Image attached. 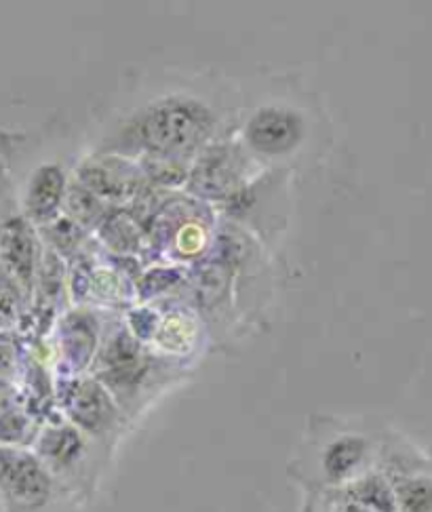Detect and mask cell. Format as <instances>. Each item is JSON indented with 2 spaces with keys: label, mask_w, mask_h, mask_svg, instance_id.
I'll use <instances>...</instances> for the list:
<instances>
[{
  "label": "cell",
  "mask_w": 432,
  "mask_h": 512,
  "mask_svg": "<svg viewBox=\"0 0 432 512\" xmlns=\"http://www.w3.org/2000/svg\"><path fill=\"white\" fill-rule=\"evenodd\" d=\"M146 371L148 365L142 359L140 348L127 333H121L102 357V378L116 388V392H133L144 380Z\"/></svg>",
  "instance_id": "cell-5"
},
{
  "label": "cell",
  "mask_w": 432,
  "mask_h": 512,
  "mask_svg": "<svg viewBox=\"0 0 432 512\" xmlns=\"http://www.w3.org/2000/svg\"><path fill=\"white\" fill-rule=\"evenodd\" d=\"M211 112L188 97H169L150 106L131 123V140L156 156H182L211 133Z\"/></svg>",
  "instance_id": "cell-1"
},
{
  "label": "cell",
  "mask_w": 432,
  "mask_h": 512,
  "mask_svg": "<svg viewBox=\"0 0 432 512\" xmlns=\"http://www.w3.org/2000/svg\"><path fill=\"white\" fill-rule=\"evenodd\" d=\"M66 180L57 165H43L36 169L28 184L26 209L34 220H49L64 199Z\"/></svg>",
  "instance_id": "cell-8"
},
{
  "label": "cell",
  "mask_w": 432,
  "mask_h": 512,
  "mask_svg": "<svg viewBox=\"0 0 432 512\" xmlns=\"http://www.w3.org/2000/svg\"><path fill=\"white\" fill-rule=\"evenodd\" d=\"M0 512H5V508H3V500H0Z\"/></svg>",
  "instance_id": "cell-17"
},
{
  "label": "cell",
  "mask_w": 432,
  "mask_h": 512,
  "mask_svg": "<svg viewBox=\"0 0 432 512\" xmlns=\"http://www.w3.org/2000/svg\"><path fill=\"white\" fill-rule=\"evenodd\" d=\"M68 203H70L72 213L81 222H93L95 218H100V213H102L100 201H97V196L91 190H87V188H81V190L74 188L70 192V201Z\"/></svg>",
  "instance_id": "cell-14"
},
{
  "label": "cell",
  "mask_w": 432,
  "mask_h": 512,
  "mask_svg": "<svg viewBox=\"0 0 432 512\" xmlns=\"http://www.w3.org/2000/svg\"><path fill=\"white\" fill-rule=\"evenodd\" d=\"M83 182L89 186V190L97 196H119L125 190V180L119 171H112L108 167L89 165L83 169Z\"/></svg>",
  "instance_id": "cell-13"
},
{
  "label": "cell",
  "mask_w": 432,
  "mask_h": 512,
  "mask_svg": "<svg viewBox=\"0 0 432 512\" xmlns=\"http://www.w3.org/2000/svg\"><path fill=\"white\" fill-rule=\"evenodd\" d=\"M66 409L78 426L93 432V435H97V432L102 435L116 418L114 403L110 401L108 392L95 382L74 384L66 395Z\"/></svg>",
  "instance_id": "cell-4"
},
{
  "label": "cell",
  "mask_w": 432,
  "mask_h": 512,
  "mask_svg": "<svg viewBox=\"0 0 432 512\" xmlns=\"http://www.w3.org/2000/svg\"><path fill=\"white\" fill-rule=\"evenodd\" d=\"M64 338L68 359L76 367H85L95 346V331L91 321L87 317H70L64 327Z\"/></svg>",
  "instance_id": "cell-12"
},
{
  "label": "cell",
  "mask_w": 432,
  "mask_h": 512,
  "mask_svg": "<svg viewBox=\"0 0 432 512\" xmlns=\"http://www.w3.org/2000/svg\"><path fill=\"white\" fill-rule=\"evenodd\" d=\"M237 177L239 171L234 165V156L228 150H213L196 167L192 186L207 196H224L237 184Z\"/></svg>",
  "instance_id": "cell-9"
},
{
  "label": "cell",
  "mask_w": 432,
  "mask_h": 512,
  "mask_svg": "<svg viewBox=\"0 0 432 512\" xmlns=\"http://www.w3.org/2000/svg\"><path fill=\"white\" fill-rule=\"evenodd\" d=\"M369 458V441L359 435H344L323 454V470L331 481H355Z\"/></svg>",
  "instance_id": "cell-7"
},
{
  "label": "cell",
  "mask_w": 432,
  "mask_h": 512,
  "mask_svg": "<svg viewBox=\"0 0 432 512\" xmlns=\"http://www.w3.org/2000/svg\"><path fill=\"white\" fill-rule=\"evenodd\" d=\"M333 512H397L395 496L384 472H369L352 481Z\"/></svg>",
  "instance_id": "cell-6"
},
{
  "label": "cell",
  "mask_w": 432,
  "mask_h": 512,
  "mask_svg": "<svg viewBox=\"0 0 432 512\" xmlns=\"http://www.w3.org/2000/svg\"><path fill=\"white\" fill-rule=\"evenodd\" d=\"M384 477L395 496L397 512H432V456L399 458Z\"/></svg>",
  "instance_id": "cell-3"
},
{
  "label": "cell",
  "mask_w": 432,
  "mask_h": 512,
  "mask_svg": "<svg viewBox=\"0 0 432 512\" xmlns=\"http://www.w3.org/2000/svg\"><path fill=\"white\" fill-rule=\"evenodd\" d=\"M302 135V116L289 108H262L247 125V142L262 154H285L300 144Z\"/></svg>",
  "instance_id": "cell-2"
},
{
  "label": "cell",
  "mask_w": 432,
  "mask_h": 512,
  "mask_svg": "<svg viewBox=\"0 0 432 512\" xmlns=\"http://www.w3.org/2000/svg\"><path fill=\"white\" fill-rule=\"evenodd\" d=\"M38 449H41L43 460L49 462L53 468L68 470L81 462L85 443L72 426H55L45 430Z\"/></svg>",
  "instance_id": "cell-11"
},
{
  "label": "cell",
  "mask_w": 432,
  "mask_h": 512,
  "mask_svg": "<svg viewBox=\"0 0 432 512\" xmlns=\"http://www.w3.org/2000/svg\"><path fill=\"white\" fill-rule=\"evenodd\" d=\"M13 365V348L7 344L3 338H0V373L9 371Z\"/></svg>",
  "instance_id": "cell-16"
},
{
  "label": "cell",
  "mask_w": 432,
  "mask_h": 512,
  "mask_svg": "<svg viewBox=\"0 0 432 512\" xmlns=\"http://www.w3.org/2000/svg\"><path fill=\"white\" fill-rule=\"evenodd\" d=\"M0 247H3L5 262L19 281L30 283L34 268V239L32 232L22 220H11L0 232Z\"/></svg>",
  "instance_id": "cell-10"
},
{
  "label": "cell",
  "mask_w": 432,
  "mask_h": 512,
  "mask_svg": "<svg viewBox=\"0 0 432 512\" xmlns=\"http://www.w3.org/2000/svg\"><path fill=\"white\" fill-rule=\"evenodd\" d=\"M76 236H78V232L70 222L62 220V222L55 224V241L60 247H64V245L72 247V243L76 241Z\"/></svg>",
  "instance_id": "cell-15"
}]
</instances>
